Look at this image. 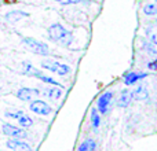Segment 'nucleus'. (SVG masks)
Segmentation results:
<instances>
[{"label":"nucleus","instance_id":"f3484780","mask_svg":"<svg viewBox=\"0 0 157 151\" xmlns=\"http://www.w3.org/2000/svg\"><path fill=\"white\" fill-rule=\"evenodd\" d=\"M132 95L139 100H144V99H146L147 98V92H146V89H145L144 87H138V88L134 91Z\"/></svg>","mask_w":157,"mask_h":151},{"label":"nucleus","instance_id":"4be33fe9","mask_svg":"<svg viewBox=\"0 0 157 151\" xmlns=\"http://www.w3.org/2000/svg\"><path fill=\"white\" fill-rule=\"evenodd\" d=\"M149 69H152V70H157V59L155 61V62L149 63Z\"/></svg>","mask_w":157,"mask_h":151},{"label":"nucleus","instance_id":"f03ea898","mask_svg":"<svg viewBox=\"0 0 157 151\" xmlns=\"http://www.w3.org/2000/svg\"><path fill=\"white\" fill-rule=\"evenodd\" d=\"M22 44L25 46V48L29 50L30 52L36 55H41V57H47L50 54V48L46 43L39 41L33 37H22Z\"/></svg>","mask_w":157,"mask_h":151},{"label":"nucleus","instance_id":"dca6fc26","mask_svg":"<svg viewBox=\"0 0 157 151\" xmlns=\"http://www.w3.org/2000/svg\"><path fill=\"white\" fill-rule=\"evenodd\" d=\"M145 15H157V3H147L144 6Z\"/></svg>","mask_w":157,"mask_h":151},{"label":"nucleus","instance_id":"20e7f679","mask_svg":"<svg viewBox=\"0 0 157 151\" xmlns=\"http://www.w3.org/2000/svg\"><path fill=\"white\" fill-rule=\"evenodd\" d=\"M2 131L6 136H10V138H13V139H25L28 136V133L25 132L24 129L17 128L11 124H3Z\"/></svg>","mask_w":157,"mask_h":151},{"label":"nucleus","instance_id":"39448f33","mask_svg":"<svg viewBox=\"0 0 157 151\" xmlns=\"http://www.w3.org/2000/svg\"><path fill=\"white\" fill-rule=\"evenodd\" d=\"M40 94L41 92L36 88H28V87H24V88L18 89V92H17V98L21 99V100H24V102H29V100H33L35 98H37Z\"/></svg>","mask_w":157,"mask_h":151},{"label":"nucleus","instance_id":"9d476101","mask_svg":"<svg viewBox=\"0 0 157 151\" xmlns=\"http://www.w3.org/2000/svg\"><path fill=\"white\" fill-rule=\"evenodd\" d=\"M29 17V14L28 13H25V11H11V13H8V14H6V21H8L10 24H15V22H18V21H21L22 18H28Z\"/></svg>","mask_w":157,"mask_h":151},{"label":"nucleus","instance_id":"6e6552de","mask_svg":"<svg viewBox=\"0 0 157 151\" xmlns=\"http://www.w3.org/2000/svg\"><path fill=\"white\" fill-rule=\"evenodd\" d=\"M7 147L13 149V151H32V147L25 142H21V139H11L7 142Z\"/></svg>","mask_w":157,"mask_h":151},{"label":"nucleus","instance_id":"423d86ee","mask_svg":"<svg viewBox=\"0 0 157 151\" xmlns=\"http://www.w3.org/2000/svg\"><path fill=\"white\" fill-rule=\"evenodd\" d=\"M30 110L39 116H48V114H51L52 109L43 100H35L30 103Z\"/></svg>","mask_w":157,"mask_h":151},{"label":"nucleus","instance_id":"4468645a","mask_svg":"<svg viewBox=\"0 0 157 151\" xmlns=\"http://www.w3.org/2000/svg\"><path fill=\"white\" fill-rule=\"evenodd\" d=\"M95 147H97L95 142L92 140V139H87L86 142H83V143L78 146L77 151H95Z\"/></svg>","mask_w":157,"mask_h":151},{"label":"nucleus","instance_id":"a211bd4d","mask_svg":"<svg viewBox=\"0 0 157 151\" xmlns=\"http://www.w3.org/2000/svg\"><path fill=\"white\" fill-rule=\"evenodd\" d=\"M91 122H92V128H94V129H97V128L99 127V124H101V118H99L98 111L95 110V109H92L91 110Z\"/></svg>","mask_w":157,"mask_h":151},{"label":"nucleus","instance_id":"f8f14e48","mask_svg":"<svg viewBox=\"0 0 157 151\" xmlns=\"http://www.w3.org/2000/svg\"><path fill=\"white\" fill-rule=\"evenodd\" d=\"M44 95L46 96H48L50 99H59L61 96H62V88L61 87H52V88H47L46 91H44Z\"/></svg>","mask_w":157,"mask_h":151},{"label":"nucleus","instance_id":"2eb2a0df","mask_svg":"<svg viewBox=\"0 0 157 151\" xmlns=\"http://www.w3.org/2000/svg\"><path fill=\"white\" fill-rule=\"evenodd\" d=\"M18 122H19V125H21V127H24V128H29V127H32V125H33V120L30 118L29 116L24 114V113L18 117Z\"/></svg>","mask_w":157,"mask_h":151},{"label":"nucleus","instance_id":"6ab92c4d","mask_svg":"<svg viewBox=\"0 0 157 151\" xmlns=\"http://www.w3.org/2000/svg\"><path fill=\"white\" fill-rule=\"evenodd\" d=\"M54 2H58L59 4H76V3H80L81 0H54Z\"/></svg>","mask_w":157,"mask_h":151},{"label":"nucleus","instance_id":"ddd939ff","mask_svg":"<svg viewBox=\"0 0 157 151\" xmlns=\"http://www.w3.org/2000/svg\"><path fill=\"white\" fill-rule=\"evenodd\" d=\"M144 77H146V74H144V73H130L124 77V83L127 84V85H131V84L136 83L138 80H141V78H144Z\"/></svg>","mask_w":157,"mask_h":151},{"label":"nucleus","instance_id":"1a4fd4ad","mask_svg":"<svg viewBox=\"0 0 157 151\" xmlns=\"http://www.w3.org/2000/svg\"><path fill=\"white\" fill-rule=\"evenodd\" d=\"M112 92H105L99 96V100H98V109H99L101 113H106L108 111V107L112 102Z\"/></svg>","mask_w":157,"mask_h":151},{"label":"nucleus","instance_id":"9b49d317","mask_svg":"<svg viewBox=\"0 0 157 151\" xmlns=\"http://www.w3.org/2000/svg\"><path fill=\"white\" fill-rule=\"evenodd\" d=\"M131 100H132V92H130L128 89H124L119 98V106L120 107H127L131 103Z\"/></svg>","mask_w":157,"mask_h":151},{"label":"nucleus","instance_id":"5701e85b","mask_svg":"<svg viewBox=\"0 0 157 151\" xmlns=\"http://www.w3.org/2000/svg\"><path fill=\"white\" fill-rule=\"evenodd\" d=\"M18 0H4L6 4H13V3H17Z\"/></svg>","mask_w":157,"mask_h":151},{"label":"nucleus","instance_id":"412c9836","mask_svg":"<svg viewBox=\"0 0 157 151\" xmlns=\"http://www.w3.org/2000/svg\"><path fill=\"white\" fill-rule=\"evenodd\" d=\"M150 40H152L153 43H155L156 46H157V30H156V32H153L152 35H150Z\"/></svg>","mask_w":157,"mask_h":151},{"label":"nucleus","instance_id":"aec40b11","mask_svg":"<svg viewBox=\"0 0 157 151\" xmlns=\"http://www.w3.org/2000/svg\"><path fill=\"white\" fill-rule=\"evenodd\" d=\"M22 114V111H17V113H6V116L10 117V118H17L18 120V117Z\"/></svg>","mask_w":157,"mask_h":151},{"label":"nucleus","instance_id":"0eeeda50","mask_svg":"<svg viewBox=\"0 0 157 151\" xmlns=\"http://www.w3.org/2000/svg\"><path fill=\"white\" fill-rule=\"evenodd\" d=\"M21 72H22V74L29 76V77H33V78H40V76L43 74L37 68H35V66L30 62H28V61L21 63Z\"/></svg>","mask_w":157,"mask_h":151},{"label":"nucleus","instance_id":"7ed1b4c3","mask_svg":"<svg viewBox=\"0 0 157 151\" xmlns=\"http://www.w3.org/2000/svg\"><path fill=\"white\" fill-rule=\"evenodd\" d=\"M41 68L46 69V70H50L52 73L58 74V76H66L71 73V68L68 65H63V63L55 62V61H41Z\"/></svg>","mask_w":157,"mask_h":151},{"label":"nucleus","instance_id":"f257e3e1","mask_svg":"<svg viewBox=\"0 0 157 151\" xmlns=\"http://www.w3.org/2000/svg\"><path fill=\"white\" fill-rule=\"evenodd\" d=\"M47 33H48V37L51 41L59 44L62 47H69L73 40V36L69 30H66L65 28L61 24H52L51 26L47 29Z\"/></svg>","mask_w":157,"mask_h":151}]
</instances>
